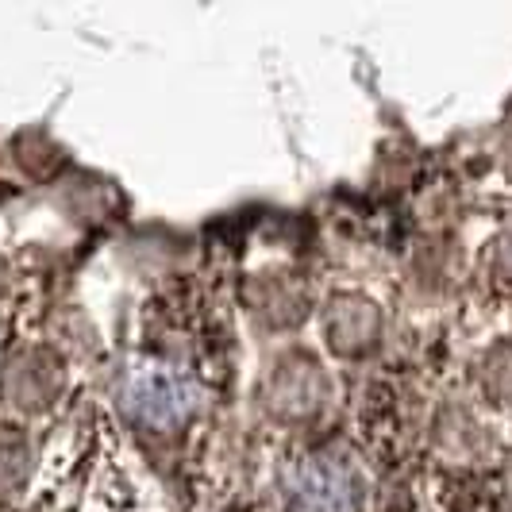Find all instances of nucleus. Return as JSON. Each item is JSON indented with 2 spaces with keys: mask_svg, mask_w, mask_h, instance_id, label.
Here are the masks:
<instances>
[{
  "mask_svg": "<svg viewBox=\"0 0 512 512\" xmlns=\"http://www.w3.org/2000/svg\"><path fill=\"white\" fill-rule=\"evenodd\" d=\"M282 512H359V478L339 455H297L282 470Z\"/></svg>",
  "mask_w": 512,
  "mask_h": 512,
  "instance_id": "nucleus-1",
  "label": "nucleus"
}]
</instances>
